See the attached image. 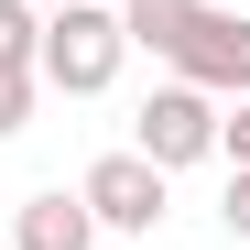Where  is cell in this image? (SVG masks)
<instances>
[{
  "label": "cell",
  "instance_id": "obj_5",
  "mask_svg": "<svg viewBox=\"0 0 250 250\" xmlns=\"http://www.w3.org/2000/svg\"><path fill=\"white\" fill-rule=\"evenodd\" d=\"M11 250H98V218L55 185V196H33L22 218H11Z\"/></svg>",
  "mask_w": 250,
  "mask_h": 250
},
{
  "label": "cell",
  "instance_id": "obj_11",
  "mask_svg": "<svg viewBox=\"0 0 250 250\" xmlns=\"http://www.w3.org/2000/svg\"><path fill=\"white\" fill-rule=\"evenodd\" d=\"M33 11H65V0H33Z\"/></svg>",
  "mask_w": 250,
  "mask_h": 250
},
{
  "label": "cell",
  "instance_id": "obj_3",
  "mask_svg": "<svg viewBox=\"0 0 250 250\" xmlns=\"http://www.w3.org/2000/svg\"><path fill=\"white\" fill-rule=\"evenodd\" d=\"M174 76L207 87V98H250V11H218V0H207L196 33L174 44Z\"/></svg>",
  "mask_w": 250,
  "mask_h": 250
},
{
  "label": "cell",
  "instance_id": "obj_7",
  "mask_svg": "<svg viewBox=\"0 0 250 250\" xmlns=\"http://www.w3.org/2000/svg\"><path fill=\"white\" fill-rule=\"evenodd\" d=\"M33 33H44V11L33 0H0V65H33Z\"/></svg>",
  "mask_w": 250,
  "mask_h": 250
},
{
  "label": "cell",
  "instance_id": "obj_9",
  "mask_svg": "<svg viewBox=\"0 0 250 250\" xmlns=\"http://www.w3.org/2000/svg\"><path fill=\"white\" fill-rule=\"evenodd\" d=\"M218 152H229V163H250V98H229V109H218Z\"/></svg>",
  "mask_w": 250,
  "mask_h": 250
},
{
  "label": "cell",
  "instance_id": "obj_2",
  "mask_svg": "<svg viewBox=\"0 0 250 250\" xmlns=\"http://www.w3.org/2000/svg\"><path fill=\"white\" fill-rule=\"evenodd\" d=\"M131 152L152 163V174L207 163V152H218V98L185 87V76H174V87H152V98H142V120H131Z\"/></svg>",
  "mask_w": 250,
  "mask_h": 250
},
{
  "label": "cell",
  "instance_id": "obj_1",
  "mask_svg": "<svg viewBox=\"0 0 250 250\" xmlns=\"http://www.w3.org/2000/svg\"><path fill=\"white\" fill-rule=\"evenodd\" d=\"M120 11H98V0H65V11H44V33H33V87H65V98H98L120 76Z\"/></svg>",
  "mask_w": 250,
  "mask_h": 250
},
{
  "label": "cell",
  "instance_id": "obj_8",
  "mask_svg": "<svg viewBox=\"0 0 250 250\" xmlns=\"http://www.w3.org/2000/svg\"><path fill=\"white\" fill-rule=\"evenodd\" d=\"M33 98H44V87H33V65H0V142L33 120Z\"/></svg>",
  "mask_w": 250,
  "mask_h": 250
},
{
  "label": "cell",
  "instance_id": "obj_10",
  "mask_svg": "<svg viewBox=\"0 0 250 250\" xmlns=\"http://www.w3.org/2000/svg\"><path fill=\"white\" fill-rule=\"evenodd\" d=\"M218 218H229V239H250V163L229 174V207H218Z\"/></svg>",
  "mask_w": 250,
  "mask_h": 250
},
{
  "label": "cell",
  "instance_id": "obj_6",
  "mask_svg": "<svg viewBox=\"0 0 250 250\" xmlns=\"http://www.w3.org/2000/svg\"><path fill=\"white\" fill-rule=\"evenodd\" d=\"M196 11H207V0H120V44H142V55L174 65V44L196 33Z\"/></svg>",
  "mask_w": 250,
  "mask_h": 250
},
{
  "label": "cell",
  "instance_id": "obj_4",
  "mask_svg": "<svg viewBox=\"0 0 250 250\" xmlns=\"http://www.w3.org/2000/svg\"><path fill=\"white\" fill-rule=\"evenodd\" d=\"M76 207H87L98 229H131L142 239V229H163V174H152L142 152H98L87 185H76Z\"/></svg>",
  "mask_w": 250,
  "mask_h": 250
},
{
  "label": "cell",
  "instance_id": "obj_12",
  "mask_svg": "<svg viewBox=\"0 0 250 250\" xmlns=\"http://www.w3.org/2000/svg\"><path fill=\"white\" fill-rule=\"evenodd\" d=\"M0 250H11V239H0Z\"/></svg>",
  "mask_w": 250,
  "mask_h": 250
}]
</instances>
